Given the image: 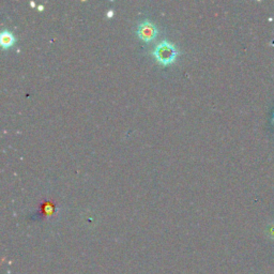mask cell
Listing matches in <instances>:
<instances>
[{"instance_id": "6da1fadb", "label": "cell", "mask_w": 274, "mask_h": 274, "mask_svg": "<svg viewBox=\"0 0 274 274\" xmlns=\"http://www.w3.org/2000/svg\"><path fill=\"white\" fill-rule=\"evenodd\" d=\"M152 55L162 66H169V64L174 63L176 58L179 56V51L172 42L165 40L161 41L156 45L152 51Z\"/></svg>"}, {"instance_id": "7a4b0ae2", "label": "cell", "mask_w": 274, "mask_h": 274, "mask_svg": "<svg viewBox=\"0 0 274 274\" xmlns=\"http://www.w3.org/2000/svg\"><path fill=\"white\" fill-rule=\"evenodd\" d=\"M137 36H138L141 41L149 43L153 41L156 36H158V28H156V26L153 23L145 19L138 25Z\"/></svg>"}, {"instance_id": "3957f363", "label": "cell", "mask_w": 274, "mask_h": 274, "mask_svg": "<svg viewBox=\"0 0 274 274\" xmlns=\"http://www.w3.org/2000/svg\"><path fill=\"white\" fill-rule=\"evenodd\" d=\"M15 43V37L9 30H3L0 34V44L4 49H8Z\"/></svg>"}, {"instance_id": "277c9868", "label": "cell", "mask_w": 274, "mask_h": 274, "mask_svg": "<svg viewBox=\"0 0 274 274\" xmlns=\"http://www.w3.org/2000/svg\"><path fill=\"white\" fill-rule=\"evenodd\" d=\"M113 16H114V10L110 9V10H108V12L106 13V17H107V18H112Z\"/></svg>"}, {"instance_id": "5b68a950", "label": "cell", "mask_w": 274, "mask_h": 274, "mask_svg": "<svg viewBox=\"0 0 274 274\" xmlns=\"http://www.w3.org/2000/svg\"><path fill=\"white\" fill-rule=\"evenodd\" d=\"M38 10H39V11H43V10H44V6H43V5H39V6H38Z\"/></svg>"}, {"instance_id": "8992f818", "label": "cell", "mask_w": 274, "mask_h": 274, "mask_svg": "<svg viewBox=\"0 0 274 274\" xmlns=\"http://www.w3.org/2000/svg\"><path fill=\"white\" fill-rule=\"evenodd\" d=\"M30 5L32 6V8H36V3L34 1H30Z\"/></svg>"}, {"instance_id": "52a82bcc", "label": "cell", "mask_w": 274, "mask_h": 274, "mask_svg": "<svg viewBox=\"0 0 274 274\" xmlns=\"http://www.w3.org/2000/svg\"><path fill=\"white\" fill-rule=\"evenodd\" d=\"M272 123H274V116H273V120H272Z\"/></svg>"}]
</instances>
